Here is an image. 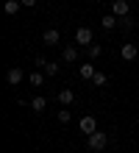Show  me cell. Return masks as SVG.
Segmentation results:
<instances>
[{
	"mask_svg": "<svg viewBox=\"0 0 139 153\" xmlns=\"http://www.w3.org/2000/svg\"><path fill=\"white\" fill-rule=\"evenodd\" d=\"M92 84H95V86H106V84H109V78H106L103 73H95V78H92Z\"/></svg>",
	"mask_w": 139,
	"mask_h": 153,
	"instance_id": "e0dca14e",
	"label": "cell"
},
{
	"mask_svg": "<svg viewBox=\"0 0 139 153\" xmlns=\"http://www.w3.org/2000/svg\"><path fill=\"white\" fill-rule=\"evenodd\" d=\"M117 25H120V20H117L114 14H106L103 17V28H117Z\"/></svg>",
	"mask_w": 139,
	"mask_h": 153,
	"instance_id": "2e32d148",
	"label": "cell"
},
{
	"mask_svg": "<svg viewBox=\"0 0 139 153\" xmlns=\"http://www.w3.org/2000/svg\"><path fill=\"white\" fill-rule=\"evenodd\" d=\"M75 45H92V31L86 28V25L75 31Z\"/></svg>",
	"mask_w": 139,
	"mask_h": 153,
	"instance_id": "5b68a950",
	"label": "cell"
},
{
	"mask_svg": "<svg viewBox=\"0 0 139 153\" xmlns=\"http://www.w3.org/2000/svg\"><path fill=\"white\" fill-rule=\"evenodd\" d=\"M59 61H48V64H45V75H59Z\"/></svg>",
	"mask_w": 139,
	"mask_h": 153,
	"instance_id": "9a60e30c",
	"label": "cell"
},
{
	"mask_svg": "<svg viewBox=\"0 0 139 153\" xmlns=\"http://www.w3.org/2000/svg\"><path fill=\"white\" fill-rule=\"evenodd\" d=\"M120 56H123L125 61H134L139 56V48H136V45H123V48H120Z\"/></svg>",
	"mask_w": 139,
	"mask_h": 153,
	"instance_id": "8992f818",
	"label": "cell"
},
{
	"mask_svg": "<svg viewBox=\"0 0 139 153\" xmlns=\"http://www.w3.org/2000/svg\"><path fill=\"white\" fill-rule=\"evenodd\" d=\"M42 42H45V45H50V48H56V45L61 42V33L56 31V28H48V31L42 33Z\"/></svg>",
	"mask_w": 139,
	"mask_h": 153,
	"instance_id": "277c9868",
	"label": "cell"
},
{
	"mask_svg": "<svg viewBox=\"0 0 139 153\" xmlns=\"http://www.w3.org/2000/svg\"><path fill=\"white\" fill-rule=\"evenodd\" d=\"M78 128H81V134H86V137H89V134H95L97 131V120H95V117H81V123H78Z\"/></svg>",
	"mask_w": 139,
	"mask_h": 153,
	"instance_id": "3957f363",
	"label": "cell"
},
{
	"mask_svg": "<svg viewBox=\"0 0 139 153\" xmlns=\"http://www.w3.org/2000/svg\"><path fill=\"white\" fill-rule=\"evenodd\" d=\"M61 59L67 61V64H72V61H78V48H75V45H67V48L61 50Z\"/></svg>",
	"mask_w": 139,
	"mask_h": 153,
	"instance_id": "52a82bcc",
	"label": "cell"
},
{
	"mask_svg": "<svg viewBox=\"0 0 139 153\" xmlns=\"http://www.w3.org/2000/svg\"><path fill=\"white\" fill-rule=\"evenodd\" d=\"M89 150H103L109 145V137H106V131H95V134H89Z\"/></svg>",
	"mask_w": 139,
	"mask_h": 153,
	"instance_id": "6da1fadb",
	"label": "cell"
},
{
	"mask_svg": "<svg viewBox=\"0 0 139 153\" xmlns=\"http://www.w3.org/2000/svg\"><path fill=\"white\" fill-rule=\"evenodd\" d=\"M36 3H39V0H22V6H28V8H33Z\"/></svg>",
	"mask_w": 139,
	"mask_h": 153,
	"instance_id": "ffe728a7",
	"label": "cell"
},
{
	"mask_svg": "<svg viewBox=\"0 0 139 153\" xmlns=\"http://www.w3.org/2000/svg\"><path fill=\"white\" fill-rule=\"evenodd\" d=\"M111 14H114V17H128V14H131L128 0H111Z\"/></svg>",
	"mask_w": 139,
	"mask_h": 153,
	"instance_id": "7a4b0ae2",
	"label": "cell"
},
{
	"mask_svg": "<svg viewBox=\"0 0 139 153\" xmlns=\"http://www.w3.org/2000/svg\"><path fill=\"white\" fill-rule=\"evenodd\" d=\"M59 123H70V111H59Z\"/></svg>",
	"mask_w": 139,
	"mask_h": 153,
	"instance_id": "d6986e66",
	"label": "cell"
},
{
	"mask_svg": "<svg viewBox=\"0 0 139 153\" xmlns=\"http://www.w3.org/2000/svg\"><path fill=\"white\" fill-rule=\"evenodd\" d=\"M95 73H97V70L92 67V64H83V67H81V78H83V81H92V78H95Z\"/></svg>",
	"mask_w": 139,
	"mask_h": 153,
	"instance_id": "4fadbf2b",
	"label": "cell"
},
{
	"mask_svg": "<svg viewBox=\"0 0 139 153\" xmlns=\"http://www.w3.org/2000/svg\"><path fill=\"white\" fill-rule=\"evenodd\" d=\"M20 6H22V0H6L3 11H6V14H17V11H20Z\"/></svg>",
	"mask_w": 139,
	"mask_h": 153,
	"instance_id": "30bf717a",
	"label": "cell"
},
{
	"mask_svg": "<svg viewBox=\"0 0 139 153\" xmlns=\"http://www.w3.org/2000/svg\"><path fill=\"white\" fill-rule=\"evenodd\" d=\"M28 81H31L33 86H42V84H45V73H42V70H33V73L28 75Z\"/></svg>",
	"mask_w": 139,
	"mask_h": 153,
	"instance_id": "8fae6325",
	"label": "cell"
},
{
	"mask_svg": "<svg viewBox=\"0 0 139 153\" xmlns=\"http://www.w3.org/2000/svg\"><path fill=\"white\" fill-rule=\"evenodd\" d=\"M117 20H120V28H123V31H131L134 28V17L131 14H128V17H117Z\"/></svg>",
	"mask_w": 139,
	"mask_h": 153,
	"instance_id": "5bb4252c",
	"label": "cell"
},
{
	"mask_svg": "<svg viewBox=\"0 0 139 153\" xmlns=\"http://www.w3.org/2000/svg\"><path fill=\"white\" fill-rule=\"evenodd\" d=\"M45 106H48V100H45L42 95H36L33 100H31V109H33V111H45Z\"/></svg>",
	"mask_w": 139,
	"mask_h": 153,
	"instance_id": "7c38bea8",
	"label": "cell"
},
{
	"mask_svg": "<svg viewBox=\"0 0 139 153\" xmlns=\"http://www.w3.org/2000/svg\"><path fill=\"white\" fill-rule=\"evenodd\" d=\"M75 100V95H72V89H59V103L61 106H70Z\"/></svg>",
	"mask_w": 139,
	"mask_h": 153,
	"instance_id": "9c48e42d",
	"label": "cell"
},
{
	"mask_svg": "<svg viewBox=\"0 0 139 153\" xmlns=\"http://www.w3.org/2000/svg\"><path fill=\"white\" fill-rule=\"evenodd\" d=\"M100 53H103V48H100V45H89V59H97Z\"/></svg>",
	"mask_w": 139,
	"mask_h": 153,
	"instance_id": "ac0fdd59",
	"label": "cell"
},
{
	"mask_svg": "<svg viewBox=\"0 0 139 153\" xmlns=\"http://www.w3.org/2000/svg\"><path fill=\"white\" fill-rule=\"evenodd\" d=\"M6 81H8L11 86H17V84L22 81V70H20V67H8V73H6Z\"/></svg>",
	"mask_w": 139,
	"mask_h": 153,
	"instance_id": "ba28073f",
	"label": "cell"
}]
</instances>
